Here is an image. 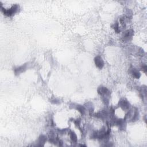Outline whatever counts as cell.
Returning <instances> with one entry per match:
<instances>
[{
  "mask_svg": "<svg viewBox=\"0 0 147 147\" xmlns=\"http://www.w3.org/2000/svg\"><path fill=\"white\" fill-rule=\"evenodd\" d=\"M80 146H86V145H83V144H80Z\"/></svg>",
  "mask_w": 147,
  "mask_h": 147,
  "instance_id": "ac0fdd59",
  "label": "cell"
},
{
  "mask_svg": "<svg viewBox=\"0 0 147 147\" xmlns=\"http://www.w3.org/2000/svg\"><path fill=\"white\" fill-rule=\"evenodd\" d=\"M129 72L132 77L136 78V79H139L141 77V74L139 72V71L133 67H130L129 69Z\"/></svg>",
  "mask_w": 147,
  "mask_h": 147,
  "instance_id": "52a82bcc",
  "label": "cell"
},
{
  "mask_svg": "<svg viewBox=\"0 0 147 147\" xmlns=\"http://www.w3.org/2000/svg\"><path fill=\"white\" fill-rule=\"evenodd\" d=\"M26 69H27V63H25V64L14 68V72L15 74L16 75H18L19 74H20L21 73L25 72Z\"/></svg>",
  "mask_w": 147,
  "mask_h": 147,
  "instance_id": "ba28073f",
  "label": "cell"
},
{
  "mask_svg": "<svg viewBox=\"0 0 147 147\" xmlns=\"http://www.w3.org/2000/svg\"><path fill=\"white\" fill-rule=\"evenodd\" d=\"M59 133L60 134H66V132H67V129H63L62 130H58Z\"/></svg>",
  "mask_w": 147,
  "mask_h": 147,
  "instance_id": "9a60e30c",
  "label": "cell"
},
{
  "mask_svg": "<svg viewBox=\"0 0 147 147\" xmlns=\"http://www.w3.org/2000/svg\"><path fill=\"white\" fill-rule=\"evenodd\" d=\"M97 92L101 97L102 102L105 105H107L109 103V99L111 96V92L110 90L104 86H99L97 89Z\"/></svg>",
  "mask_w": 147,
  "mask_h": 147,
  "instance_id": "6da1fadb",
  "label": "cell"
},
{
  "mask_svg": "<svg viewBox=\"0 0 147 147\" xmlns=\"http://www.w3.org/2000/svg\"><path fill=\"white\" fill-rule=\"evenodd\" d=\"M94 63L96 67L99 70H102L104 66V62L101 56L98 55L94 58Z\"/></svg>",
  "mask_w": 147,
  "mask_h": 147,
  "instance_id": "5b68a950",
  "label": "cell"
},
{
  "mask_svg": "<svg viewBox=\"0 0 147 147\" xmlns=\"http://www.w3.org/2000/svg\"><path fill=\"white\" fill-rule=\"evenodd\" d=\"M134 35V31L133 29H128L124 31L122 35V42H128L131 40Z\"/></svg>",
  "mask_w": 147,
  "mask_h": 147,
  "instance_id": "277c9868",
  "label": "cell"
},
{
  "mask_svg": "<svg viewBox=\"0 0 147 147\" xmlns=\"http://www.w3.org/2000/svg\"><path fill=\"white\" fill-rule=\"evenodd\" d=\"M85 107L89 111L90 114H91L94 112V106H93V103L89 102L85 104Z\"/></svg>",
  "mask_w": 147,
  "mask_h": 147,
  "instance_id": "8fae6325",
  "label": "cell"
},
{
  "mask_svg": "<svg viewBox=\"0 0 147 147\" xmlns=\"http://www.w3.org/2000/svg\"><path fill=\"white\" fill-rule=\"evenodd\" d=\"M118 106L123 110L126 111V110H128L130 108L131 105H130L129 102L126 99H121L118 102Z\"/></svg>",
  "mask_w": 147,
  "mask_h": 147,
  "instance_id": "8992f818",
  "label": "cell"
},
{
  "mask_svg": "<svg viewBox=\"0 0 147 147\" xmlns=\"http://www.w3.org/2000/svg\"><path fill=\"white\" fill-rule=\"evenodd\" d=\"M47 140V137L45 135H40L38 140V145L37 146H43L44 145V144Z\"/></svg>",
  "mask_w": 147,
  "mask_h": 147,
  "instance_id": "9c48e42d",
  "label": "cell"
},
{
  "mask_svg": "<svg viewBox=\"0 0 147 147\" xmlns=\"http://www.w3.org/2000/svg\"><path fill=\"white\" fill-rule=\"evenodd\" d=\"M69 134H70V136L71 140L73 143H77L78 137H77V134H75V132H72V131H70Z\"/></svg>",
  "mask_w": 147,
  "mask_h": 147,
  "instance_id": "7c38bea8",
  "label": "cell"
},
{
  "mask_svg": "<svg viewBox=\"0 0 147 147\" xmlns=\"http://www.w3.org/2000/svg\"><path fill=\"white\" fill-rule=\"evenodd\" d=\"M75 109H77L78 111L80 113L82 116L85 115V113H86V110L85 107L84 106H82V105H77V106H75Z\"/></svg>",
  "mask_w": 147,
  "mask_h": 147,
  "instance_id": "30bf717a",
  "label": "cell"
},
{
  "mask_svg": "<svg viewBox=\"0 0 147 147\" xmlns=\"http://www.w3.org/2000/svg\"><path fill=\"white\" fill-rule=\"evenodd\" d=\"M80 122H81V120H80V118H78L74 121V124L77 126L79 127L80 126Z\"/></svg>",
  "mask_w": 147,
  "mask_h": 147,
  "instance_id": "5bb4252c",
  "label": "cell"
},
{
  "mask_svg": "<svg viewBox=\"0 0 147 147\" xmlns=\"http://www.w3.org/2000/svg\"><path fill=\"white\" fill-rule=\"evenodd\" d=\"M112 28L114 29V31L116 32V33H119L120 31H121L119 26V23L118 22H116V23H114L113 25H112Z\"/></svg>",
  "mask_w": 147,
  "mask_h": 147,
  "instance_id": "4fadbf2b",
  "label": "cell"
},
{
  "mask_svg": "<svg viewBox=\"0 0 147 147\" xmlns=\"http://www.w3.org/2000/svg\"><path fill=\"white\" fill-rule=\"evenodd\" d=\"M141 70L143 71L144 72L146 73V72H147V67H146V65L142 66V67H141Z\"/></svg>",
  "mask_w": 147,
  "mask_h": 147,
  "instance_id": "2e32d148",
  "label": "cell"
},
{
  "mask_svg": "<svg viewBox=\"0 0 147 147\" xmlns=\"http://www.w3.org/2000/svg\"><path fill=\"white\" fill-rule=\"evenodd\" d=\"M57 101H58L57 99H53V100H51V101H50V102H52V104H59V102H57Z\"/></svg>",
  "mask_w": 147,
  "mask_h": 147,
  "instance_id": "e0dca14e",
  "label": "cell"
},
{
  "mask_svg": "<svg viewBox=\"0 0 147 147\" xmlns=\"http://www.w3.org/2000/svg\"><path fill=\"white\" fill-rule=\"evenodd\" d=\"M139 117V113L137 109L134 110L131 109L128 112V113L126 114L125 117V120L126 119H131V121L132 122H134L138 120Z\"/></svg>",
  "mask_w": 147,
  "mask_h": 147,
  "instance_id": "3957f363",
  "label": "cell"
},
{
  "mask_svg": "<svg viewBox=\"0 0 147 147\" xmlns=\"http://www.w3.org/2000/svg\"><path fill=\"white\" fill-rule=\"evenodd\" d=\"M1 12L4 13L5 16L7 17H12L14 14L17 13L20 11V6L18 4H14L12 6L11 8L8 9H4L3 7L1 6Z\"/></svg>",
  "mask_w": 147,
  "mask_h": 147,
  "instance_id": "7a4b0ae2",
  "label": "cell"
}]
</instances>
